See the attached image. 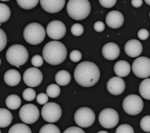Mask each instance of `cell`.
Instances as JSON below:
<instances>
[{"label": "cell", "instance_id": "cell-1", "mask_svg": "<svg viewBox=\"0 0 150 133\" xmlns=\"http://www.w3.org/2000/svg\"><path fill=\"white\" fill-rule=\"evenodd\" d=\"M74 78L76 83L83 88H90L99 80L100 70L98 66L89 61L78 64L74 71Z\"/></svg>", "mask_w": 150, "mask_h": 133}, {"label": "cell", "instance_id": "cell-2", "mask_svg": "<svg viewBox=\"0 0 150 133\" xmlns=\"http://www.w3.org/2000/svg\"><path fill=\"white\" fill-rule=\"evenodd\" d=\"M42 55L44 60L47 63L58 65L66 59L67 50L65 46L61 42L51 41L44 46Z\"/></svg>", "mask_w": 150, "mask_h": 133}, {"label": "cell", "instance_id": "cell-3", "mask_svg": "<svg viewBox=\"0 0 150 133\" xmlns=\"http://www.w3.org/2000/svg\"><path fill=\"white\" fill-rule=\"evenodd\" d=\"M67 12L73 20L81 21L89 15L91 5L88 0H69L67 5Z\"/></svg>", "mask_w": 150, "mask_h": 133}, {"label": "cell", "instance_id": "cell-4", "mask_svg": "<svg viewBox=\"0 0 150 133\" xmlns=\"http://www.w3.org/2000/svg\"><path fill=\"white\" fill-rule=\"evenodd\" d=\"M6 57L7 62L11 65L19 68L27 62L29 52L23 45L15 44L8 48Z\"/></svg>", "mask_w": 150, "mask_h": 133}, {"label": "cell", "instance_id": "cell-5", "mask_svg": "<svg viewBox=\"0 0 150 133\" xmlns=\"http://www.w3.org/2000/svg\"><path fill=\"white\" fill-rule=\"evenodd\" d=\"M23 36L25 41L28 43L37 45L42 43L45 39V31L40 24L32 22L25 27Z\"/></svg>", "mask_w": 150, "mask_h": 133}, {"label": "cell", "instance_id": "cell-6", "mask_svg": "<svg viewBox=\"0 0 150 133\" xmlns=\"http://www.w3.org/2000/svg\"><path fill=\"white\" fill-rule=\"evenodd\" d=\"M122 107L128 115L135 116L142 112L144 108V101L137 94H129L124 98Z\"/></svg>", "mask_w": 150, "mask_h": 133}, {"label": "cell", "instance_id": "cell-7", "mask_svg": "<svg viewBox=\"0 0 150 133\" xmlns=\"http://www.w3.org/2000/svg\"><path fill=\"white\" fill-rule=\"evenodd\" d=\"M95 114L90 108L83 107L76 110L74 115L75 123L81 128L91 127L95 121Z\"/></svg>", "mask_w": 150, "mask_h": 133}, {"label": "cell", "instance_id": "cell-8", "mask_svg": "<svg viewBox=\"0 0 150 133\" xmlns=\"http://www.w3.org/2000/svg\"><path fill=\"white\" fill-rule=\"evenodd\" d=\"M41 116L43 119L49 123L58 122L62 116L61 107L53 102H47L41 110Z\"/></svg>", "mask_w": 150, "mask_h": 133}, {"label": "cell", "instance_id": "cell-9", "mask_svg": "<svg viewBox=\"0 0 150 133\" xmlns=\"http://www.w3.org/2000/svg\"><path fill=\"white\" fill-rule=\"evenodd\" d=\"M98 120L102 127L107 129H111L118 124L119 116L118 113L115 109L107 108L100 111Z\"/></svg>", "mask_w": 150, "mask_h": 133}, {"label": "cell", "instance_id": "cell-10", "mask_svg": "<svg viewBox=\"0 0 150 133\" xmlns=\"http://www.w3.org/2000/svg\"><path fill=\"white\" fill-rule=\"evenodd\" d=\"M40 110L35 105L27 104L23 106L19 112V116L22 122L25 124H33L40 118Z\"/></svg>", "mask_w": 150, "mask_h": 133}, {"label": "cell", "instance_id": "cell-11", "mask_svg": "<svg viewBox=\"0 0 150 133\" xmlns=\"http://www.w3.org/2000/svg\"><path fill=\"white\" fill-rule=\"evenodd\" d=\"M132 71L134 74L139 78H148L150 75L149 59L144 56L137 58L132 64Z\"/></svg>", "mask_w": 150, "mask_h": 133}, {"label": "cell", "instance_id": "cell-12", "mask_svg": "<svg viewBox=\"0 0 150 133\" xmlns=\"http://www.w3.org/2000/svg\"><path fill=\"white\" fill-rule=\"evenodd\" d=\"M43 75L41 71L36 67L27 69L23 74V80L27 86L35 88L42 83Z\"/></svg>", "mask_w": 150, "mask_h": 133}, {"label": "cell", "instance_id": "cell-13", "mask_svg": "<svg viewBox=\"0 0 150 133\" xmlns=\"http://www.w3.org/2000/svg\"><path fill=\"white\" fill-rule=\"evenodd\" d=\"M46 32L50 39L59 40L63 38L66 33V27L60 21H52L47 26Z\"/></svg>", "mask_w": 150, "mask_h": 133}, {"label": "cell", "instance_id": "cell-14", "mask_svg": "<svg viewBox=\"0 0 150 133\" xmlns=\"http://www.w3.org/2000/svg\"><path fill=\"white\" fill-rule=\"evenodd\" d=\"M125 83L124 80L119 77H113L107 82V89L110 93L113 95H119L125 89Z\"/></svg>", "mask_w": 150, "mask_h": 133}, {"label": "cell", "instance_id": "cell-15", "mask_svg": "<svg viewBox=\"0 0 150 133\" xmlns=\"http://www.w3.org/2000/svg\"><path fill=\"white\" fill-rule=\"evenodd\" d=\"M65 0H40L44 10L49 13H56L64 8Z\"/></svg>", "mask_w": 150, "mask_h": 133}, {"label": "cell", "instance_id": "cell-16", "mask_svg": "<svg viewBox=\"0 0 150 133\" xmlns=\"http://www.w3.org/2000/svg\"><path fill=\"white\" fill-rule=\"evenodd\" d=\"M107 25L113 29H117L122 27L124 22V17L119 11L112 10L110 12L105 19Z\"/></svg>", "mask_w": 150, "mask_h": 133}, {"label": "cell", "instance_id": "cell-17", "mask_svg": "<svg viewBox=\"0 0 150 133\" xmlns=\"http://www.w3.org/2000/svg\"><path fill=\"white\" fill-rule=\"evenodd\" d=\"M125 52L127 55L131 57H137L142 54L143 46L140 41L136 39L128 41L125 45Z\"/></svg>", "mask_w": 150, "mask_h": 133}, {"label": "cell", "instance_id": "cell-18", "mask_svg": "<svg viewBox=\"0 0 150 133\" xmlns=\"http://www.w3.org/2000/svg\"><path fill=\"white\" fill-rule=\"evenodd\" d=\"M102 52L104 57L107 60H114L119 56L120 48L116 43L108 42L103 46Z\"/></svg>", "mask_w": 150, "mask_h": 133}, {"label": "cell", "instance_id": "cell-19", "mask_svg": "<svg viewBox=\"0 0 150 133\" xmlns=\"http://www.w3.org/2000/svg\"><path fill=\"white\" fill-rule=\"evenodd\" d=\"M4 80L9 86H16L21 80L20 73L15 69H9L4 75Z\"/></svg>", "mask_w": 150, "mask_h": 133}, {"label": "cell", "instance_id": "cell-20", "mask_svg": "<svg viewBox=\"0 0 150 133\" xmlns=\"http://www.w3.org/2000/svg\"><path fill=\"white\" fill-rule=\"evenodd\" d=\"M115 73L119 77H125L131 72V66L125 60H119L114 66Z\"/></svg>", "mask_w": 150, "mask_h": 133}, {"label": "cell", "instance_id": "cell-21", "mask_svg": "<svg viewBox=\"0 0 150 133\" xmlns=\"http://www.w3.org/2000/svg\"><path fill=\"white\" fill-rule=\"evenodd\" d=\"M55 81L61 86H65L71 81L70 74L65 70L58 71L55 75Z\"/></svg>", "mask_w": 150, "mask_h": 133}, {"label": "cell", "instance_id": "cell-22", "mask_svg": "<svg viewBox=\"0 0 150 133\" xmlns=\"http://www.w3.org/2000/svg\"><path fill=\"white\" fill-rule=\"evenodd\" d=\"M13 116L8 110L0 108V128H6L11 124Z\"/></svg>", "mask_w": 150, "mask_h": 133}, {"label": "cell", "instance_id": "cell-23", "mask_svg": "<svg viewBox=\"0 0 150 133\" xmlns=\"http://www.w3.org/2000/svg\"><path fill=\"white\" fill-rule=\"evenodd\" d=\"M6 105L8 108L15 110L20 107L21 105V99L16 94H11L6 99Z\"/></svg>", "mask_w": 150, "mask_h": 133}, {"label": "cell", "instance_id": "cell-24", "mask_svg": "<svg viewBox=\"0 0 150 133\" xmlns=\"http://www.w3.org/2000/svg\"><path fill=\"white\" fill-rule=\"evenodd\" d=\"M150 78H146L139 85V93L142 98L146 100L150 99Z\"/></svg>", "mask_w": 150, "mask_h": 133}, {"label": "cell", "instance_id": "cell-25", "mask_svg": "<svg viewBox=\"0 0 150 133\" xmlns=\"http://www.w3.org/2000/svg\"><path fill=\"white\" fill-rule=\"evenodd\" d=\"M11 11L9 7L4 4L0 3V24L5 23L10 19Z\"/></svg>", "mask_w": 150, "mask_h": 133}, {"label": "cell", "instance_id": "cell-26", "mask_svg": "<svg viewBox=\"0 0 150 133\" xmlns=\"http://www.w3.org/2000/svg\"><path fill=\"white\" fill-rule=\"evenodd\" d=\"M8 133H31L30 128L24 123H16L13 125L8 131Z\"/></svg>", "mask_w": 150, "mask_h": 133}, {"label": "cell", "instance_id": "cell-27", "mask_svg": "<svg viewBox=\"0 0 150 133\" xmlns=\"http://www.w3.org/2000/svg\"><path fill=\"white\" fill-rule=\"evenodd\" d=\"M17 4L25 10H30L35 8L39 3V0H16Z\"/></svg>", "mask_w": 150, "mask_h": 133}, {"label": "cell", "instance_id": "cell-28", "mask_svg": "<svg viewBox=\"0 0 150 133\" xmlns=\"http://www.w3.org/2000/svg\"><path fill=\"white\" fill-rule=\"evenodd\" d=\"M46 93L49 97L56 98L60 94L61 89L58 85L56 84H52L47 88Z\"/></svg>", "mask_w": 150, "mask_h": 133}, {"label": "cell", "instance_id": "cell-29", "mask_svg": "<svg viewBox=\"0 0 150 133\" xmlns=\"http://www.w3.org/2000/svg\"><path fill=\"white\" fill-rule=\"evenodd\" d=\"M40 133H60V130L55 125L49 123L43 126L40 130Z\"/></svg>", "mask_w": 150, "mask_h": 133}, {"label": "cell", "instance_id": "cell-30", "mask_svg": "<svg viewBox=\"0 0 150 133\" xmlns=\"http://www.w3.org/2000/svg\"><path fill=\"white\" fill-rule=\"evenodd\" d=\"M23 97L27 101H32L36 98V92L32 88H27L23 92Z\"/></svg>", "mask_w": 150, "mask_h": 133}, {"label": "cell", "instance_id": "cell-31", "mask_svg": "<svg viewBox=\"0 0 150 133\" xmlns=\"http://www.w3.org/2000/svg\"><path fill=\"white\" fill-rule=\"evenodd\" d=\"M140 128L146 132H150V116L147 115L143 117L140 122Z\"/></svg>", "mask_w": 150, "mask_h": 133}, {"label": "cell", "instance_id": "cell-32", "mask_svg": "<svg viewBox=\"0 0 150 133\" xmlns=\"http://www.w3.org/2000/svg\"><path fill=\"white\" fill-rule=\"evenodd\" d=\"M71 33L74 36H80L83 33V27L80 24H74L71 27Z\"/></svg>", "mask_w": 150, "mask_h": 133}, {"label": "cell", "instance_id": "cell-33", "mask_svg": "<svg viewBox=\"0 0 150 133\" xmlns=\"http://www.w3.org/2000/svg\"><path fill=\"white\" fill-rule=\"evenodd\" d=\"M134 131L133 127L128 124H122L119 126L116 130V133H134Z\"/></svg>", "mask_w": 150, "mask_h": 133}, {"label": "cell", "instance_id": "cell-34", "mask_svg": "<svg viewBox=\"0 0 150 133\" xmlns=\"http://www.w3.org/2000/svg\"><path fill=\"white\" fill-rule=\"evenodd\" d=\"M31 63L34 67H41L44 63V59L40 55H35L32 58Z\"/></svg>", "mask_w": 150, "mask_h": 133}, {"label": "cell", "instance_id": "cell-35", "mask_svg": "<svg viewBox=\"0 0 150 133\" xmlns=\"http://www.w3.org/2000/svg\"><path fill=\"white\" fill-rule=\"evenodd\" d=\"M7 42V36L5 32L0 28V52L2 51L6 46Z\"/></svg>", "mask_w": 150, "mask_h": 133}, {"label": "cell", "instance_id": "cell-36", "mask_svg": "<svg viewBox=\"0 0 150 133\" xmlns=\"http://www.w3.org/2000/svg\"><path fill=\"white\" fill-rule=\"evenodd\" d=\"M82 59V54L78 50H73L70 54V59L73 62H78Z\"/></svg>", "mask_w": 150, "mask_h": 133}, {"label": "cell", "instance_id": "cell-37", "mask_svg": "<svg viewBox=\"0 0 150 133\" xmlns=\"http://www.w3.org/2000/svg\"><path fill=\"white\" fill-rule=\"evenodd\" d=\"M36 101L40 105H44L45 104L48 102L49 97L47 94L44 93H41L38 94L36 97Z\"/></svg>", "mask_w": 150, "mask_h": 133}, {"label": "cell", "instance_id": "cell-38", "mask_svg": "<svg viewBox=\"0 0 150 133\" xmlns=\"http://www.w3.org/2000/svg\"><path fill=\"white\" fill-rule=\"evenodd\" d=\"M100 4L105 8H111L116 4L117 0H99Z\"/></svg>", "mask_w": 150, "mask_h": 133}, {"label": "cell", "instance_id": "cell-39", "mask_svg": "<svg viewBox=\"0 0 150 133\" xmlns=\"http://www.w3.org/2000/svg\"><path fill=\"white\" fill-rule=\"evenodd\" d=\"M137 36L139 39L142 41H145L149 37V32L146 29H140L137 33Z\"/></svg>", "mask_w": 150, "mask_h": 133}, {"label": "cell", "instance_id": "cell-40", "mask_svg": "<svg viewBox=\"0 0 150 133\" xmlns=\"http://www.w3.org/2000/svg\"><path fill=\"white\" fill-rule=\"evenodd\" d=\"M84 131L82 128L78 127H71L64 131V133H84Z\"/></svg>", "mask_w": 150, "mask_h": 133}, {"label": "cell", "instance_id": "cell-41", "mask_svg": "<svg viewBox=\"0 0 150 133\" xmlns=\"http://www.w3.org/2000/svg\"><path fill=\"white\" fill-rule=\"evenodd\" d=\"M105 24L102 21H98L94 24V29L98 33H100L103 32L105 29Z\"/></svg>", "mask_w": 150, "mask_h": 133}, {"label": "cell", "instance_id": "cell-42", "mask_svg": "<svg viewBox=\"0 0 150 133\" xmlns=\"http://www.w3.org/2000/svg\"><path fill=\"white\" fill-rule=\"evenodd\" d=\"M143 4V0H131V4L136 8L140 7Z\"/></svg>", "mask_w": 150, "mask_h": 133}, {"label": "cell", "instance_id": "cell-43", "mask_svg": "<svg viewBox=\"0 0 150 133\" xmlns=\"http://www.w3.org/2000/svg\"><path fill=\"white\" fill-rule=\"evenodd\" d=\"M145 1L148 6L150 5V0H145Z\"/></svg>", "mask_w": 150, "mask_h": 133}, {"label": "cell", "instance_id": "cell-44", "mask_svg": "<svg viewBox=\"0 0 150 133\" xmlns=\"http://www.w3.org/2000/svg\"><path fill=\"white\" fill-rule=\"evenodd\" d=\"M108 133L107 131H99L98 133Z\"/></svg>", "mask_w": 150, "mask_h": 133}, {"label": "cell", "instance_id": "cell-45", "mask_svg": "<svg viewBox=\"0 0 150 133\" xmlns=\"http://www.w3.org/2000/svg\"><path fill=\"white\" fill-rule=\"evenodd\" d=\"M0 1H10V0H0Z\"/></svg>", "mask_w": 150, "mask_h": 133}, {"label": "cell", "instance_id": "cell-46", "mask_svg": "<svg viewBox=\"0 0 150 133\" xmlns=\"http://www.w3.org/2000/svg\"><path fill=\"white\" fill-rule=\"evenodd\" d=\"M1 60L0 59V65H1Z\"/></svg>", "mask_w": 150, "mask_h": 133}, {"label": "cell", "instance_id": "cell-47", "mask_svg": "<svg viewBox=\"0 0 150 133\" xmlns=\"http://www.w3.org/2000/svg\"><path fill=\"white\" fill-rule=\"evenodd\" d=\"M1 130H0V133H1Z\"/></svg>", "mask_w": 150, "mask_h": 133}]
</instances>
